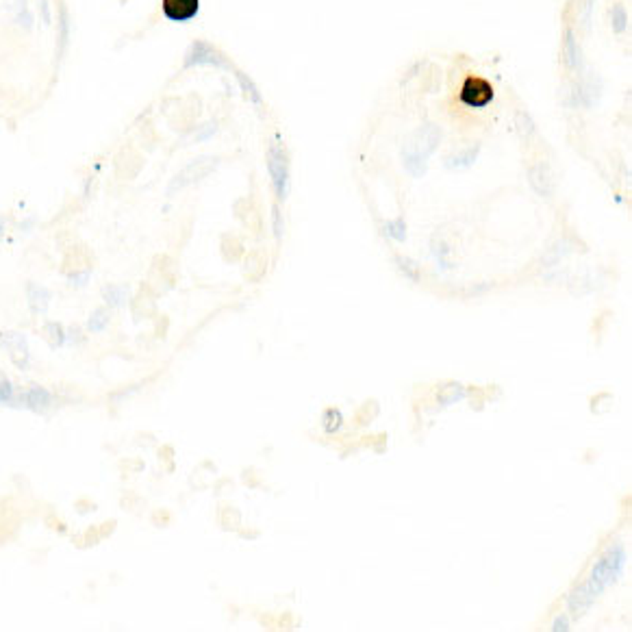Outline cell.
Instances as JSON below:
<instances>
[{
	"label": "cell",
	"mask_w": 632,
	"mask_h": 632,
	"mask_svg": "<svg viewBox=\"0 0 632 632\" xmlns=\"http://www.w3.org/2000/svg\"><path fill=\"white\" fill-rule=\"evenodd\" d=\"M103 296H105V302L109 306H113V309H120V306H124L126 300H128V287H124V285H107L103 289Z\"/></svg>",
	"instance_id": "2e32d148"
},
{
	"label": "cell",
	"mask_w": 632,
	"mask_h": 632,
	"mask_svg": "<svg viewBox=\"0 0 632 632\" xmlns=\"http://www.w3.org/2000/svg\"><path fill=\"white\" fill-rule=\"evenodd\" d=\"M552 630L554 632H567V630H570V620H567V615H559V617L554 620V624H552Z\"/></svg>",
	"instance_id": "1f68e13d"
},
{
	"label": "cell",
	"mask_w": 632,
	"mask_h": 632,
	"mask_svg": "<svg viewBox=\"0 0 632 632\" xmlns=\"http://www.w3.org/2000/svg\"><path fill=\"white\" fill-rule=\"evenodd\" d=\"M465 398H467V389L455 383V385H446L437 400H439V407H452V404H457Z\"/></svg>",
	"instance_id": "9a60e30c"
},
{
	"label": "cell",
	"mask_w": 632,
	"mask_h": 632,
	"mask_svg": "<svg viewBox=\"0 0 632 632\" xmlns=\"http://www.w3.org/2000/svg\"><path fill=\"white\" fill-rule=\"evenodd\" d=\"M478 152H480V146L478 143L474 146V148H465L463 152H457V155L448 157L446 159V168H450V170H465V168H469V166L474 164Z\"/></svg>",
	"instance_id": "5bb4252c"
},
{
	"label": "cell",
	"mask_w": 632,
	"mask_h": 632,
	"mask_svg": "<svg viewBox=\"0 0 632 632\" xmlns=\"http://www.w3.org/2000/svg\"><path fill=\"white\" fill-rule=\"evenodd\" d=\"M0 346L9 350V354H11V359H13L15 365H20L22 369H26L30 356H28L26 337L22 333H13V331L0 333Z\"/></svg>",
	"instance_id": "ba28073f"
},
{
	"label": "cell",
	"mask_w": 632,
	"mask_h": 632,
	"mask_svg": "<svg viewBox=\"0 0 632 632\" xmlns=\"http://www.w3.org/2000/svg\"><path fill=\"white\" fill-rule=\"evenodd\" d=\"M7 224H9V220L0 216V239H3V235H5V231H7Z\"/></svg>",
	"instance_id": "d6a6232c"
},
{
	"label": "cell",
	"mask_w": 632,
	"mask_h": 632,
	"mask_svg": "<svg viewBox=\"0 0 632 632\" xmlns=\"http://www.w3.org/2000/svg\"><path fill=\"white\" fill-rule=\"evenodd\" d=\"M70 42V20H68V9L61 7L59 11V57H63Z\"/></svg>",
	"instance_id": "e0dca14e"
},
{
	"label": "cell",
	"mask_w": 632,
	"mask_h": 632,
	"mask_svg": "<svg viewBox=\"0 0 632 632\" xmlns=\"http://www.w3.org/2000/svg\"><path fill=\"white\" fill-rule=\"evenodd\" d=\"M91 279V272H80V274H72L70 276V285H74V287H83L87 281Z\"/></svg>",
	"instance_id": "4dcf8cb0"
},
{
	"label": "cell",
	"mask_w": 632,
	"mask_h": 632,
	"mask_svg": "<svg viewBox=\"0 0 632 632\" xmlns=\"http://www.w3.org/2000/svg\"><path fill=\"white\" fill-rule=\"evenodd\" d=\"M567 252H570V246H567V241H561V244H556L552 248V252L545 256V265H556Z\"/></svg>",
	"instance_id": "d4e9b609"
},
{
	"label": "cell",
	"mask_w": 632,
	"mask_h": 632,
	"mask_svg": "<svg viewBox=\"0 0 632 632\" xmlns=\"http://www.w3.org/2000/svg\"><path fill=\"white\" fill-rule=\"evenodd\" d=\"M267 170H270V181L274 187V193H276L279 200H285L289 196L291 189V176H289V159H287V150L283 146V139L276 137L270 143L267 150Z\"/></svg>",
	"instance_id": "3957f363"
},
{
	"label": "cell",
	"mask_w": 632,
	"mask_h": 632,
	"mask_svg": "<svg viewBox=\"0 0 632 632\" xmlns=\"http://www.w3.org/2000/svg\"><path fill=\"white\" fill-rule=\"evenodd\" d=\"M55 404V398L53 394L48 392L46 387L42 385H30L26 392L20 394V407L28 409V411H35V413H46Z\"/></svg>",
	"instance_id": "52a82bcc"
},
{
	"label": "cell",
	"mask_w": 632,
	"mask_h": 632,
	"mask_svg": "<svg viewBox=\"0 0 632 632\" xmlns=\"http://www.w3.org/2000/svg\"><path fill=\"white\" fill-rule=\"evenodd\" d=\"M80 342V333L78 328H68L63 333V346H70V344H78Z\"/></svg>",
	"instance_id": "f546056e"
},
{
	"label": "cell",
	"mask_w": 632,
	"mask_h": 632,
	"mask_svg": "<svg viewBox=\"0 0 632 632\" xmlns=\"http://www.w3.org/2000/svg\"><path fill=\"white\" fill-rule=\"evenodd\" d=\"M7 11L11 15V20L22 26V28H30L33 26V13L28 11L26 0H7Z\"/></svg>",
	"instance_id": "7c38bea8"
},
{
	"label": "cell",
	"mask_w": 632,
	"mask_h": 632,
	"mask_svg": "<svg viewBox=\"0 0 632 632\" xmlns=\"http://www.w3.org/2000/svg\"><path fill=\"white\" fill-rule=\"evenodd\" d=\"M441 141V126L424 124L402 146V166L413 178H421L428 170V157Z\"/></svg>",
	"instance_id": "7a4b0ae2"
},
{
	"label": "cell",
	"mask_w": 632,
	"mask_h": 632,
	"mask_svg": "<svg viewBox=\"0 0 632 632\" xmlns=\"http://www.w3.org/2000/svg\"><path fill=\"white\" fill-rule=\"evenodd\" d=\"M220 68V70H231V61L226 59L220 51H216L213 46L207 42H193L187 53H185V68Z\"/></svg>",
	"instance_id": "277c9868"
},
{
	"label": "cell",
	"mask_w": 632,
	"mask_h": 632,
	"mask_svg": "<svg viewBox=\"0 0 632 632\" xmlns=\"http://www.w3.org/2000/svg\"><path fill=\"white\" fill-rule=\"evenodd\" d=\"M107 326H109V311L107 309H96L87 319V331L89 333H103Z\"/></svg>",
	"instance_id": "ffe728a7"
},
{
	"label": "cell",
	"mask_w": 632,
	"mask_h": 632,
	"mask_svg": "<svg viewBox=\"0 0 632 632\" xmlns=\"http://www.w3.org/2000/svg\"><path fill=\"white\" fill-rule=\"evenodd\" d=\"M626 563H628V554L624 543L613 541L593 563L587 580L567 595V611L572 615H582L585 611H589L595 599L624 576Z\"/></svg>",
	"instance_id": "6da1fadb"
},
{
	"label": "cell",
	"mask_w": 632,
	"mask_h": 632,
	"mask_svg": "<svg viewBox=\"0 0 632 632\" xmlns=\"http://www.w3.org/2000/svg\"><path fill=\"white\" fill-rule=\"evenodd\" d=\"M565 63H567V68H570V70H582V51H580V44L574 37V30H567Z\"/></svg>",
	"instance_id": "4fadbf2b"
},
{
	"label": "cell",
	"mask_w": 632,
	"mask_h": 632,
	"mask_svg": "<svg viewBox=\"0 0 632 632\" xmlns=\"http://www.w3.org/2000/svg\"><path fill=\"white\" fill-rule=\"evenodd\" d=\"M493 98V89L491 85L487 83L484 78H469L465 80V85L461 89V100L467 105V107H474V109H482L484 105H489Z\"/></svg>",
	"instance_id": "8992f818"
},
{
	"label": "cell",
	"mask_w": 632,
	"mask_h": 632,
	"mask_svg": "<svg viewBox=\"0 0 632 632\" xmlns=\"http://www.w3.org/2000/svg\"><path fill=\"white\" fill-rule=\"evenodd\" d=\"M396 263H398V267H400V272L404 274V276L411 279V281H417V263H413L411 258H407V256H396Z\"/></svg>",
	"instance_id": "cb8c5ba5"
},
{
	"label": "cell",
	"mask_w": 632,
	"mask_h": 632,
	"mask_svg": "<svg viewBox=\"0 0 632 632\" xmlns=\"http://www.w3.org/2000/svg\"><path fill=\"white\" fill-rule=\"evenodd\" d=\"M385 235L394 241H404L407 239V224H404L402 218L389 220V222H385Z\"/></svg>",
	"instance_id": "d6986e66"
},
{
	"label": "cell",
	"mask_w": 632,
	"mask_h": 632,
	"mask_svg": "<svg viewBox=\"0 0 632 632\" xmlns=\"http://www.w3.org/2000/svg\"><path fill=\"white\" fill-rule=\"evenodd\" d=\"M46 331H48V337H51V346L61 348L63 346V331H61L59 324H48Z\"/></svg>",
	"instance_id": "484cf974"
},
{
	"label": "cell",
	"mask_w": 632,
	"mask_h": 632,
	"mask_svg": "<svg viewBox=\"0 0 632 632\" xmlns=\"http://www.w3.org/2000/svg\"><path fill=\"white\" fill-rule=\"evenodd\" d=\"M15 402L20 404L18 389H15V385L5 374H0V404H15Z\"/></svg>",
	"instance_id": "ac0fdd59"
},
{
	"label": "cell",
	"mask_w": 632,
	"mask_h": 632,
	"mask_svg": "<svg viewBox=\"0 0 632 632\" xmlns=\"http://www.w3.org/2000/svg\"><path fill=\"white\" fill-rule=\"evenodd\" d=\"M237 80H239V85H241V89H244V94L248 96V98L254 103V105H261V94H258V89H256V85L252 83V80L248 78V76H244L241 72H237Z\"/></svg>",
	"instance_id": "603a6c76"
},
{
	"label": "cell",
	"mask_w": 632,
	"mask_h": 632,
	"mask_svg": "<svg viewBox=\"0 0 632 632\" xmlns=\"http://www.w3.org/2000/svg\"><path fill=\"white\" fill-rule=\"evenodd\" d=\"M528 183L530 187L537 191V196H543V198H550L554 191V176H552V170H550L547 164L539 161V164H534L530 170H528Z\"/></svg>",
	"instance_id": "9c48e42d"
},
{
	"label": "cell",
	"mask_w": 632,
	"mask_h": 632,
	"mask_svg": "<svg viewBox=\"0 0 632 632\" xmlns=\"http://www.w3.org/2000/svg\"><path fill=\"white\" fill-rule=\"evenodd\" d=\"M216 166H218V161L213 157H200V159H196L193 164H189L185 170H181V172L176 174V178L168 187V193H174V189L178 191V189H183V187H187L191 183L200 181V178L207 176Z\"/></svg>",
	"instance_id": "5b68a950"
},
{
	"label": "cell",
	"mask_w": 632,
	"mask_h": 632,
	"mask_svg": "<svg viewBox=\"0 0 632 632\" xmlns=\"http://www.w3.org/2000/svg\"><path fill=\"white\" fill-rule=\"evenodd\" d=\"M272 226H274V235L281 239L283 237V216H281V211L276 207L272 209Z\"/></svg>",
	"instance_id": "4316f807"
},
{
	"label": "cell",
	"mask_w": 632,
	"mask_h": 632,
	"mask_svg": "<svg viewBox=\"0 0 632 632\" xmlns=\"http://www.w3.org/2000/svg\"><path fill=\"white\" fill-rule=\"evenodd\" d=\"M216 131H218V126H216L213 122H209V124H204V126L200 128V131H198L196 139H198V141H204V139H209V137H213Z\"/></svg>",
	"instance_id": "f1b7e54d"
},
{
	"label": "cell",
	"mask_w": 632,
	"mask_h": 632,
	"mask_svg": "<svg viewBox=\"0 0 632 632\" xmlns=\"http://www.w3.org/2000/svg\"><path fill=\"white\" fill-rule=\"evenodd\" d=\"M611 24L615 28V33H620V35L628 28V13H626L624 5H615L611 9Z\"/></svg>",
	"instance_id": "44dd1931"
},
{
	"label": "cell",
	"mask_w": 632,
	"mask_h": 632,
	"mask_svg": "<svg viewBox=\"0 0 632 632\" xmlns=\"http://www.w3.org/2000/svg\"><path fill=\"white\" fill-rule=\"evenodd\" d=\"M164 13L174 22H187L196 18L200 0H164Z\"/></svg>",
	"instance_id": "30bf717a"
},
{
	"label": "cell",
	"mask_w": 632,
	"mask_h": 632,
	"mask_svg": "<svg viewBox=\"0 0 632 632\" xmlns=\"http://www.w3.org/2000/svg\"><path fill=\"white\" fill-rule=\"evenodd\" d=\"M51 291L42 285H35V283H28L26 285V300H28V309L33 315H44L48 311V306H51Z\"/></svg>",
	"instance_id": "8fae6325"
},
{
	"label": "cell",
	"mask_w": 632,
	"mask_h": 632,
	"mask_svg": "<svg viewBox=\"0 0 632 632\" xmlns=\"http://www.w3.org/2000/svg\"><path fill=\"white\" fill-rule=\"evenodd\" d=\"M342 424H344V415L339 413L337 409H328L326 413H324V430H326L328 434L337 432L339 428H342Z\"/></svg>",
	"instance_id": "7402d4cb"
},
{
	"label": "cell",
	"mask_w": 632,
	"mask_h": 632,
	"mask_svg": "<svg viewBox=\"0 0 632 632\" xmlns=\"http://www.w3.org/2000/svg\"><path fill=\"white\" fill-rule=\"evenodd\" d=\"M37 11H40V18H42L44 24H51V22H53L51 3H48V0H40V3H37Z\"/></svg>",
	"instance_id": "83f0119b"
}]
</instances>
